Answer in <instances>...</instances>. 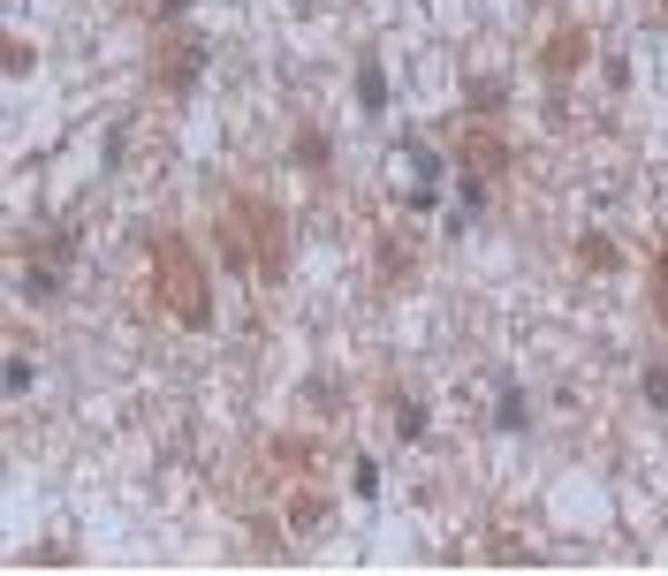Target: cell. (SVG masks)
<instances>
[{"instance_id":"1","label":"cell","mask_w":668,"mask_h":576,"mask_svg":"<svg viewBox=\"0 0 668 576\" xmlns=\"http://www.w3.org/2000/svg\"><path fill=\"white\" fill-rule=\"evenodd\" d=\"M153 304H160L175 327H206L213 319V288H206V266L183 236H153Z\"/></svg>"},{"instance_id":"2","label":"cell","mask_w":668,"mask_h":576,"mask_svg":"<svg viewBox=\"0 0 668 576\" xmlns=\"http://www.w3.org/2000/svg\"><path fill=\"white\" fill-rule=\"evenodd\" d=\"M198 69H206V39L160 23V31H153V91L175 99V91H190V83H198Z\"/></svg>"},{"instance_id":"3","label":"cell","mask_w":668,"mask_h":576,"mask_svg":"<svg viewBox=\"0 0 668 576\" xmlns=\"http://www.w3.org/2000/svg\"><path fill=\"white\" fill-rule=\"evenodd\" d=\"M509 167H517V152H509V137H501L494 122H463L456 129V175L463 182H487V190H494Z\"/></svg>"},{"instance_id":"4","label":"cell","mask_w":668,"mask_h":576,"mask_svg":"<svg viewBox=\"0 0 668 576\" xmlns=\"http://www.w3.org/2000/svg\"><path fill=\"white\" fill-rule=\"evenodd\" d=\"M236 206H244L250 250H258V274H266V281H282V274H289V212L274 206V198H236Z\"/></svg>"},{"instance_id":"5","label":"cell","mask_w":668,"mask_h":576,"mask_svg":"<svg viewBox=\"0 0 668 576\" xmlns=\"http://www.w3.org/2000/svg\"><path fill=\"white\" fill-rule=\"evenodd\" d=\"M584 61H592V39H584L578 23H562L554 39H540V77H547V83H570Z\"/></svg>"},{"instance_id":"6","label":"cell","mask_w":668,"mask_h":576,"mask_svg":"<svg viewBox=\"0 0 668 576\" xmlns=\"http://www.w3.org/2000/svg\"><path fill=\"white\" fill-rule=\"evenodd\" d=\"M266 455H274V470H296V478H312V470H320V440H304V433H274Z\"/></svg>"},{"instance_id":"7","label":"cell","mask_w":668,"mask_h":576,"mask_svg":"<svg viewBox=\"0 0 668 576\" xmlns=\"http://www.w3.org/2000/svg\"><path fill=\"white\" fill-rule=\"evenodd\" d=\"M578 266H584V274H616V266H623V250L608 244L600 228H584V236H578Z\"/></svg>"},{"instance_id":"8","label":"cell","mask_w":668,"mask_h":576,"mask_svg":"<svg viewBox=\"0 0 668 576\" xmlns=\"http://www.w3.org/2000/svg\"><path fill=\"white\" fill-rule=\"evenodd\" d=\"M387 417H395V440H418L425 433V410L411 403V387H395V379H387Z\"/></svg>"},{"instance_id":"9","label":"cell","mask_w":668,"mask_h":576,"mask_svg":"<svg viewBox=\"0 0 668 576\" xmlns=\"http://www.w3.org/2000/svg\"><path fill=\"white\" fill-rule=\"evenodd\" d=\"M501 99H509V83H501V77H471V83H463V107H471V115H501Z\"/></svg>"},{"instance_id":"10","label":"cell","mask_w":668,"mask_h":576,"mask_svg":"<svg viewBox=\"0 0 668 576\" xmlns=\"http://www.w3.org/2000/svg\"><path fill=\"white\" fill-rule=\"evenodd\" d=\"M312 524H327V494H289V532H312Z\"/></svg>"},{"instance_id":"11","label":"cell","mask_w":668,"mask_h":576,"mask_svg":"<svg viewBox=\"0 0 668 576\" xmlns=\"http://www.w3.org/2000/svg\"><path fill=\"white\" fill-rule=\"evenodd\" d=\"M411 274V236H380V281H403Z\"/></svg>"},{"instance_id":"12","label":"cell","mask_w":668,"mask_h":576,"mask_svg":"<svg viewBox=\"0 0 668 576\" xmlns=\"http://www.w3.org/2000/svg\"><path fill=\"white\" fill-rule=\"evenodd\" d=\"M289 160H296V167H312V175H320V167L334 160V145H327V137H320V129H304V137H296V145H289Z\"/></svg>"},{"instance_id":"13","label":"cell","mask_w":668,"mask_h":576,"mask_svg":"<svg viewBox=\"0 0 668 576\" xmlns=\"http://www.w3.org/2000/svg\"><path fill=\"white\" fill-rule=\"evenodd\" d=\"M357 99H365V115H380V107H387V69H380V61H365V69H357Z\"/></svg>"},{"instance_id":"14","label":"cell","mask_w":668,"mask_h":576,"mask_svg":"<svg viewBox=\"0 0 668 576\" xmlns=\"http://www.w3.org/2000/svg\"><path fill=\"white\" fill-rule=\"evenodd\" d=\"M61 274H69V266H46V258H31V274H23V296H31V304H46V296L61 288Z\"/></svg>"},{"instance_id":"15","label":"cell","mask_w":668,"mask_h":576,"mask_svg":"<svg viewBox=\"0 0 668 576\" xmlns=\"http://www.w3.org/2000/svg\"><path fill=\"white\" fill-rule=\"evenodd\" d=\"M524 417H532V410H524V395H517V387H509V379H501V403H494V425H501V433H524Z\"/></svg>"},{"instance_id":"16","label":"cell","mask_w":668,"mask_h":576,"mask_svg":"<svg viewBox=\"0 0 668 576\" xmlns=\"http://www.w3.org/2000/svg\"><path fill=\"white\" fill-rule=\"evenodd\" d=\"M654 327L668 334V244L654 250Z\"/></svg>"},{"instance_id":"17","label":"cell","mask_w":668,"mask_h":576,"mask_svg":"<svg viewBox=\"0 0 668 576\" xmlns=\"http://www.w3.org/2000/svg\"><path fill=\"white\" fill-rule=\"evenodd\" d=\"M31 61H39V53H31L23 39H8V46H0V69H8V77H31Z\"/></svg>"},{"instance_id":"18","label":"cell","mask_w":668,"mask_h":576,"mask_svg":"<svg viewBox=\"0 0 668 576\" xmlns=\"http://www.w3.org/2000/svg\"><path fill=\"white\" fill-rule=\"evenodd\" d=\"M487 554H494V562H532V554H524V538H509V532L487 538Z\"/></svg>"},{"instance_id":"19","label":"cell","mask_w":668,"mask_h":576,"mask_svg":"<svg viewBox=\"0 0 668 576\" xmlns=\"http://www.w3.org/2000/svg\"><path fill=\"white\" fill-rule=\"evenodd\" d=\"M646 403H654V410H668V365L646 371Z\"/></svg>"},{"instance_id":"20","label":"cell","mask_w":668,"mask_h":576,"mask_svg":"<svg viewBox=\"0 0 668 576\" xmlns=\"http://www.w3.org/2000/svg\"><path fill=\"white\" fill-rule=\"evenodd\" d=\"M183 8H190V0H160V23H175V16H183Z\"/></svg>"},{"instance_id":"21","label":"cell","mask_w":668,"mask_h":576,"mask_svg":"<svg viewBox=\"0 0 668 576\" xmlns=\"http://www.w3.org/2000/svg\"><path fill=\"white\" fill-rule=\"evenodd\" d=\"M654 16H661V23H668V0H654Z\"/></svg>"}]
</instances>
